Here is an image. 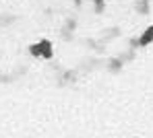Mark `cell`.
<instances>
[{
  "mask_svg": "<svg viewBox=\"0 0 153 138\" xmlns=\"http://www.w3.org/2000/svg\"><path fill=\"white\" fill-rule=\"evenodd\" d=\"M31 52L35 56H39V58H50L52 56V46L46 39H42V41H37L35 46H31Z\"/></svg>",
  "mask_w": 153,
  "mask_h": 138,
  "instance_id": "6da1fadb",
  "label": "cell"
}]
</instances>
